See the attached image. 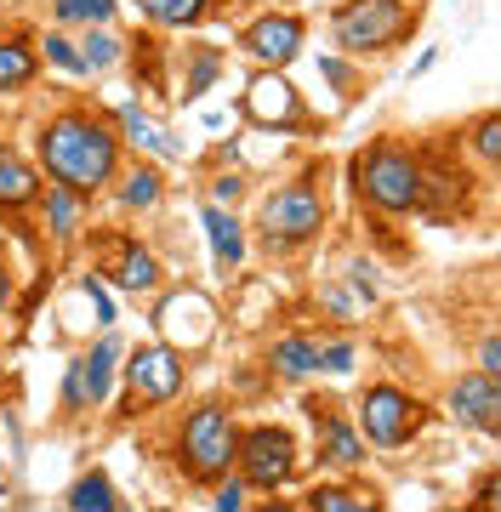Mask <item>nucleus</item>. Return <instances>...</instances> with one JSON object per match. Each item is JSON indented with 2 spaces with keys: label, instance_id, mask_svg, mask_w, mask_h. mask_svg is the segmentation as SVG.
Masks as SVG:
<instances>
[{
  "label": "nucleus",
  "instance_id": "obj_32",
  "mask_svg": "<svg viewBox=\"0 0 501 512\" xmlns=\"http://www.w3.org/2000/svg\"><path fill=\"white\" fill-rule=\"evenodd\" d=\"M80 57H86V69H92V80H103V74H114L120 63H126V29L120 23H97V29H80Z\"/></svg>",
  "mask_w": 501,
  "mask_h": 512
},
{
  "label": "nucleus",
  "instance_id": "obj_30",
  "mask_svg": "<svg viewBox=\"0 0 501 512\" xmlns=\"http://www.w3.org/2000/svg\"><path fill=\"white\" fill-rule=\"evenodd\" d=\"M120 6L126 0H40V23L46 29H97V23H120Z\"/></svg>",
  "mask_w": 501,
  "mask_h": 512
},
{
  "label": "nucleus",
  "instance_id": "obj_28",
  "mask_svg": "<svg viewBox=\"0 0 501 512\" xmlns=\"http://www.w3.org/2000/svg\"><path fill=\"white\" fill-rule=\"evenodd\" d=\"M69 512H126L131 501H126V490L114 484V473L109 467H80L75 478H69V490L57 495Z\"/></svg>",
  "mask_w": 501,
  "mask_h": 512
},
{
  "label": "nucleus",
  "instance_id": "obj_43",
  "mask_svg": "<svg viewBox=\"0 0 501 512\" xmlns=\"http://www.w3.org/2000/svg\"><path fill=\"white\" fill-rule=\"evenodd\" d=\"M12 245V217H0V251Z\"/></svg>",
  "mask_w": 501,
  "mask_h": 512
},
{
  "label": "nucleus",
  "instance_id": "obj_21",
  "mask_svg": "<svg viewBox=\"0 0 501 512\" xmlns=\"http://www.w3.org/2000/svg\"><path fill=\"white\" fill-rule=\"evenodd\" d=\"M274 507H302V512H365L382 507V490L365 484V473H319L314 484H297L291 495H279Z\"/></svg>",
  "mask_w": 501,
  "mask_h": 512
},
{
  "label": "nucleus",
  "instance_id": "obj_2",
  "mask_svg": "<svg viewBox=\"0 0 501 512\" xmlns=\"http://www.w3.org/2000/svg\"><path fill=\"white\" fill-rule=\"evenodd\" d=\"M251 251L274 256V262H297L319 234L331 228V165L325 154L302 165L297 177H279L274 188L251 194Z\"/></svg>",
  "mask_w": 501,
  "mask_h": 512
},
{
  "label": "nucleus",
  "instance_id": "obj_17",
  "mask_svg": "<svg viewBox=\"0 0 501 512\" xmlns=\"http://www.w3.org/2000/svg\"><path fill=\"white\" fill-rule=\"evenodd\" d=\"M445 416L479 439H501V382L484 370H462L445 382Z\"/></svg>",
  "mask_w": 501,
  "mask_h": 512
},
{
  "label": "nucleus",
  "instance_id": "obj_22",
  "mask_svg": "<svg viewBox=\"0 0 501 512\" xmlns=\"http://www.w3.org/2000/svg\"><path fill=\"white\" fill-rule=\"evenodd\" d=\"M228 80V52L211 46V40H188L171 52V103L177 109H194L205 92H217Z\"/></svg>",
  "mask_w": 501,
  "mask_h": 512
},
{
  "label": "nucleus",
  "instance_id": "obj_26",
  "mask_svg": "<svg viewBox=\"0 0 501 512\" xmlns=\"http://www.w3.org/2000/svg\"><path fill=\"white\" fill-rule=\"evenodd\" d=\"M131 12L143 29H160V35H194L223 12V0H131Z\"/></svg>",
  "mask_w": 501,
  "mask_h": 512
},
{
  "label": "nucleus",
  "instance_id": "obj_1",
  "mask_svg": "<svg viewBox=\"0 0 501 512\" xmlns=\"http://www.w3.org/2000/svg\"><path fill=\"white\" fill-rule=\"evenodd\" d=\"M29 160L40 165L46 183L75 188L86 200H103V188L114 183V171L126 160V143H120V126H114L109 103L63 97L29 131Z\"/></svg>",
  "mask_w": 501,
  "mask_h": 512
},
{
  "label": "nucleus",
  "instance_id": "obj_37",
  "mask_svg": "<svg viewBox=\"0 0 501 512\" xmlns=\"http://www.w3.org/2000/svg\"><path fill=\"white\" fill-rule=\"evenodd\" d=\"M200 495H205V501H211L217 512H245V507H257V495H251V484H245L240 473H223L217 484H211V490H200Z\"/></svg>",
  "mask_w": 501,
  "mask_h": 512
},
{
  "label": "nucleus",
  "instance_id": "obj_9",
  "mask_svg": "<svg viewBox=\"0 0 501 512\" xmlns=\"http://www.w3.org/2000/svg\"><path fill=\"white\" fill-rule=\"evenodd\" d=\"M120 410L114 421H131V416H160L171 404L188 399V353L149 336V342H126V359H120Z\"/></svg>",
  "mask_w": 501,
  "mask_h": 512
},
{
  "label": "nucleus",
  "instance_id": "obj_29",
  "mask_svg": "<svg viewBox=\"0 0 501 512\" xmlns=\"http://www.w3.org/2000/svg\"><path fill=\"white\" fill-rule=\"evenodd\" d=\"M450 137H456V148L479 165L484 177H496V165H501V109H479L473 120H462V126L450 131Z\"/></svg>",
  "mask_w": 501,
  "mask_h": 512
},
{
  "label": "nucleus",
  "instance_id": "obj_36",
  "mask_svg": "<svg viewBox=\"0 0 501 512\" xmlns=\"http://www.w3.org/2000/svg\"><path fill=\"white\" fill-rule=\"evenodd\" d=\"M319 74H325V86H331L342 103H353V97L371 86V74H359L353 69V57H342V52H331V57H319Z\"/></svg>",
  "mask_w": 501,
  "mask_h": 512
},
{
  "label": "nucleus",
  "instance_id": "obj_3",
  "mask_svg": "<svg viewBox=\"0 0 501 512\" xmlns=\"http://www.w3.org/2000/svg\"><path fill=\"white\" fill-rule=\"evenodd\" d=\"M240 404L228 393H205L177 410L166 427V467L188 490H211L223 473H234V444H240Z\"/></svg>",
  "mask_w": 501,
  "mask_h": 512
},
{
  "label": "nucleus",
  "instance_id": "obj_8",
  "mask_svg": "<svg viewBox=\"0 0 501 512\" xmlns=\"http://www.w3.org/2000/svg\"><path fill=\"white\" fill-rule=\"evenodd\" d=\"M353 427L371 444L376 456H405L410 444H422V433L433 427V399L410 393L405 382H365L353 393Z\"/></svg>",
  "mask_w": 501,
  "mask_h": 512
},
{
  "label": "nucleus",
  "instance_id": "obj_7",
  "mask_svg": "<svg viewBox=\"0 0 501 512\" xmlns=\"http://www.w3.org/2000/svg\"><path fill=\"white\" fill-rule=\"evenodd\" d=\"M234 473L251 484V495L262 501H279L291 495L308 478V456H302V433L279 416H257L240 421V444H234Z\"/></svg>",
  "mask_w": 501,
  "mask_h": 512
},
{
  "label": "nucleus",
  "instance_id": "obj_39",
  "mask_svg": "<svg viewBox=\"0 0 501 512\" xmlns=\"http://www.w3.org/2000/svg\"><path fill=\"white\" fill-rule=\"evenodd\" d=\"M473 370H484V376L501 382V330L496 325H484L479 336H473Z\"/></svg>",
  "mask_w": 501,
  "mask_h": 512
},
{
  "label": "nucleus",
  "instance_id": "obj_10",
  "mask_svg": "<svg viewBox=\"0 0 501 512\" xmlns=\"http://www.w3.org/2000/svg\"><path fill=\"white\" fill-rule=\"evenodd\" d=\"M445 143L450 148H439V137H416V148H422V211H416V222H427V228L473 222V211L484 200L473 160L456 148V137H445Z\"/></svg>",
  "mask_w": 501,
  "mask_h": 512
},
{
  "label": "nucleus",
  "instance_id": "obj_42",
  "mask_svg": "<svg viewBox=\"0 0 501 512\" xmlns=\"http://www.w3.org/2000/svg\"><path fill=\"white\" fill-rule=\"evenodd\" d=\"M433 63H439V46H422V52H416V63H410L405 74H410V80H422V74L433 69Z\"/></svg>",
  "mask_w": 501,
  "mask_h": 512
},
{
  "label": "nucleus",
  "instance_id": "obj_14",
  "mask_svg": "<svg viewBox=\"0 0 501 512\" xmlns=\"http://www.w3.org/2000/svg\"><path fill=\"white\" fill-rule=\"evenodd\" d=\"M234 52L251 69H291L308 52V18L291 12V6H262L234 29Z\"/></svg>",
  "mask_w": 501,
  "mask_h": 512
},
{
  "label": "nucleus",
  "instance_id": "obj_5",
  "mask_svg": "<svg viewBox=\"0 0 501 512\" xmlns=\"http://www.w3.org/2000/svg\"><path fill=\"white\" fill-rule=\"evenodd\" d=\"M325 35L353 63L393 57L422 35V0H336L325 12Z\"/></svg>",
  "mask_w": 501,
  "mask_h": 512
},
{
  "label": "nucleus",
  "instance_id": "obj_15",
  "mask_svg": "<svg viewBox=\"0 0 501 512\" xmlns=\"http://www.w3.org/2000/svg\"><path fill=\"white\" fill-rule=\"evenodd\" d=\"M308 421H314V473H359L365 461H371V444L359 439V427H353V410L342 399H319L308 393L302 399Z\"/></svg>",
  "mask_w": 501,
  "mask_h": 512
},
{
  "label": "nucleus",
  "instance_id": "obj_20",
  "mask_svg": "<svg viewBox=\"0 0 501 512\" xmlns=\"http://www.w3.org/2000/svg\"><path fill=\"white\" fill-rule=\"evenodd\" d=\"M109 114H114V126H120L126 154H143V160H160V165L188 160L183 143H177V131H171L166 120L143 103V97H131V103H109Z\"/></svg>",
  "mask_w": 501,
  "mask_h": 512
},
{
  "label": "nucleus",
  "instance_id": "obj_23",
  "mask_svg": "<svg viewBox=\"0 0 501 512\" xmlns=\"http://www.w3.org/2000/svg\"><path fill=\"white\" fill-rule=\"evenodd\" d=\"M262 376L268 387H308L319 382V330H279L262 348Z\"/></svg>",
  "mask_w": 501,
  "mask_h": 512
},
{
  "label": "nucleus",
  "instance_id": "obj_11",
  "mask_svg": "<svg viewBox=\"0 0 501 512\" xmlns=\"http://www.w3.org/2000/svg\"><path fill=\"white\" fill-rule=\"evenodd\" d=\"M120 359H126V336L120 330H97L92 342L63 365V382H57V416L63 421H92L103 416L120 393Z\"/></svg>",
  "mask_w": 501,
  "mask_h": 512
},
{
  "label": "nucleus",
  "instance_id": "obj_4",
  "mask_svg": "<svg viewBox=\"0 0 501 512\" xmlns=\"http://www.w3.org/2000/svg\"><path fill=\"white\" fill-rule=\"evenodd\" d=\"M348 194L365 217L416 222V211H422V148L399 131L359 143L348 154Z\"/></svg>",
  "mask_w": 501,
  "mask_h": 512
},
{
  "label": "nucleus",
  "instance_id": "obj_41",
  "mask_svg": "<svg viewBox=\"0 0 501 512\" xmlns=\"http://www.w3.org/2000/svg\"><path fill=\"white\" fill-rule=\"evenodd\" d=\"M467 501H473V507H484V512H496L501 507V467H484L479 484L467 490Z\"/></svg>",
  "mask_w": 501,
  "mask_h": 512
},
{
  "label": "nucleus",
  "instance_id": "obj_6",
  "mask_svg": "<svg viewBox=\"0 0 501 512\" xmlns=\"http://www.w3.org/2000/svg\"><path fill=\"white\" fill-rule=\"evenodd\" d=\"M80 239L92 251V274L109 279V291H120L131 308H149L154 296L171 285V268H166V256H160V245L149 234H137L131 222H103V228L86 222Z\"/></svg>",
  "mask_w": 501,
  "mask_h": 512
},
{
  "label": "nucleus",
  "instance_id": "obj_34",
  "mask_svg": "<svg viewBox=\"0 0 501 512\" xmlns=\"http://www.w3.org/2000/svg\"><path fill=\"white\" fill-rule=\"evenodd\" d=\"M200 200L228 205V211H240V205H251V177H245L240 165H217V171H205Z\"/></svg>",
  "mask_w": 501,
  "mask_h": 512
},
{
  "label": "nucleus",
  "instance_id": "obj_18",
  "mask_svg": "<svg viewBox=\"0 0 501 512\" xmlns=\"http://www.w3.org/2000/svg\"><path fill=\"white\" fill-rule=\"evenodd\" d=\"M194 217H200V234H205V251H211V268H217V279H240L245 268H251V228H245L240 211H228V205H211L200 200L194 205Z\"/></svg>",
  "mask_w": 501,
  "mask_h": 512
},
{
  "label": "nucleus",
  "instance_id": "obj_40",
  "mask_svg": "<svg viewBox=\"0 0 501 512\" xmlns=\"http://www.w3.org/2000/svg\"><path fill=\"white\" fill-rule=\"evenodd\" d=\"M18 296H23V274H18V262L0 251V319L18 313Z\"/></svg>",
  "mask_w": 501,
  "mask_h": 512
},
{
  "label": "nucleus",
  "instance_id": "obj_19",
  "mask_svg": "<svg viewBox=\"0 0 501 512\" xmlns=\"http://www.w3.org/2000/svg\"><path fill=\"white\" fill-rule=\"evenodd\" d=\"M171 35H160V29H137V35H126V80L131 92L143 97V103H171Z\"/></svg>",
  "mask_w": 501,
  "mask_h": 512
},
{
  "label": "nucleus",
  "instance_id": "obj_12",
  "mask_svg": "<svg viewBox=\"0 0 501 512\" xmlns=\"http://www.w3.org/2000/svg\"><path fill=\"white\" fill-rule=\"evenodd\" d=\"M240 120L274 137H325V120L308 109L291 69H251L240 92Z\"/></svg>",
  "mask_w": 501,
  "mask_h": 512
},
{
  "label": "nucleus",
  "instance_id": "obj_16",
  "mask_svg": "<svg viewBox=\"0 0 501 512\" xmlns=\"http://www.w3.org/2000/svg\"><path fill=\"white\" fill-rule=\"evenodd\" d=\"M103 200L114 205V217L120 222H143L154 211H166L171 200V177L160 160H143V154H126L120 171H114V183L103 188Z\"/></svg>",
  "mask_w": 501,
  "mask_h": 512
},
{
  "label": "nucleus",
  "instance_id": "obj_27",
  "mask_svg": "<svg viewBox=\"0 0 501 512\" xmlns=\"http://www.w3.org/2000/svg\"><path fill=\"white\" fill-rule=\"evenodd\" d=\"M40 52H35V35L29 29H6L0 35V97H23L40 86Z\"/></svg>",
  "mask_w": 501,
  "mask_h": 512
},
{
  "label": "nucleus",
  "instance_id": "obj_13",
  "mask_svg": "<svg viewBox=\"0 0 501 512\" xmlns=\"http://www.w3.org/2000/svg\"><path fill=\"white\" fill-rule=\"evenodd\" d=\"M149 325L160 342L183 353H200L217 330H223V308H217V296L200 291V285H166V291L149 302Z\"/></svg>",
  "mask_w": 501,
  "mask_h": 512
},
{
  "label": "nucleus",
  "instance_id": "obj_24",
  "mask_svg": "<svg viewBox=\"0 0 501 512\" xmlns=\"http://www.w3.org/2000/svg\"><path fill=\"white\" fill-rule=\"evenodd\" d=\"M40 188H46V177H40V165L29 160V148H18L12 137H0V217H29L40 200Z\"/></svg>",
  "mask_w": 501,
  "mask_h": 512
},
{
  "label": "nucleus",
  "instance_id": "obj_38",
  "mask_svg": "<svg viewBox=\"0 0 501 512\" xmlns=\"http://www.w3.org/2000/svg\"><path fill=\"white\" fill-rule=\"evenodd\" d=\"M314 302H319V313H325V319H336V325H353V319L365 313V308H359V302H353V291H348V285H342V279H325V285H319V296H314Z\"/></svg>",
  "mask_w": 501,
  "mask_h": 512
},
{
  "label": "nucleus",
  "instance_id": "obj_33",
  "mask_svg": "<svg viewBox=\"0 0 501 512\" xmlns=\"http://www.w3.org/2000/svg\"><path fill=\"white\" fill-rule=\"evenodd\" d=\"M342 285L353 291V302H359L365 313L388 302V274H382V262H376V256H365V251H353L348 262H342Z\"/></svg>",
  "mask_w": 501,
  "mask_h": 512
},
{
  "label": "nucleus",
  "instance_id": "obj_25",
  "mask_svg": "<svg viewBox=\"0 0 501 512\" xmlns=\"http://www.w3.org/2000/svg\"><path fill=\"white\" fill-rule=\"evenodd\" d=\"M92 211H97V200H86V194H75V188H57V183H46V188H40V200H35V211H29V217H40L46 239L69 251V245H75V239L86 234V222H92Z\"/></svg>",
  "mask_w": 501,
  "mask_h": 512
},
{
  "label": "nucleus",
  "instance_id": "obj_31",
  "mask_svg": "<svg viewBox=\"0 0 501 512\" xmlns=\"http://www.w3.org/2000/svg\"><path fill=\"white\" fill-rule=\"evenodd\" d=\"M35 52H40V69L63 74V80H75V86H86V80H92V69H86V57H80V40L69 35V29H46V23H40Z\"/></svg>",
  "mask_w": 501,
  "mask_h": 512
},
{
  "label": "nucleus",
  "instance_id": "obj_35",
  "mask_svg": "<svg viewBox=\"0 0 501 512\" xmlns=\"http://www.w3.org/2000/svg\"><path fill=\"white\" fill-rule=\"evenodd\" d=\"M359 370V342L342 336V330H319V376H353Z\"/></svg>",
  "mask_w": 501,
  "mask_h": 512
}]
</instances>
